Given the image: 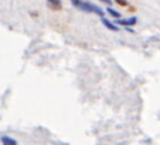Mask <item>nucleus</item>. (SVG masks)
I'll list each match as a JSON object with an SVG mask.
<instances>
[{"instance_id": "1", "label": "nucleus", "mask_w": 160, "mask_h": 145, "mask_svg": "<svg viewBox=\"0 0 160 145\" xmlns=\"http://www.w3.org/2000/svg\"><path fill=\"white\" fill-rule=\"evenodd\" d=\"M71 3H72L77 9L82 10V12H85V13H94V14L101 16V19L105 16L103 10L101 9L99 6H97V4L88 3V2H84V0H71Z\"/></svg>"}, {"instance_id": "2", "label": "nucleus", "mask_w": 160, "mask_h": 145, "mask_svg": "<svg viewBox=\"0 0 160 145\" xmlns=\"http://www.w3.org/2000/svg\"><path fill=\"white\" fill-rule=\"evenodd\" d=\"M138 23V19L133 16V17H129V19H118V24H121V26H126V27H129V26H135V24Z\"/></svg>"}, {"instance_id": "3", "label": "nucleus", "mask_w": 160, "mask_h": 145, "mask_svg": "<svg viewBox=\"0 0 160 145\" xmlns=\"http://www.w3.org/2000/svg\"><path fill=\"white\" fill-rule=\"evenodd\" d=\"M101 21H102V24L105 26V27H108L109 30H112V31H118L119 30L118 26H116V24H113V23H111V21H109L106 17H102V19H101Z\"/></svg>"}, {"instance_id": "4", "label": "nucleus", "mask_w": 160, "mask_h": 145, "mask_svg": "<svg viewBox=\"0 0 160 145\" xmlns=\"http://www.w3.org/2000/svg\"><path fill=\"white\" fill-rule=\"evenodd\" d=\"M2 144L3 145H17V142L14 141L13 138H10V137H2Z\"/></svg>"}, {"instance_id": "5", "label": "nucleus", "mask_w": 160, "mask_h": 145, "mask_svg": "<svg viewBox=\"0 0 160 145\" xmlns=\"http://www.w3.org/2000/svg\"><path fill=\"white\" fill-rule=\"evenodd\" d=\"M108 13H109L111 16H113L115 19H121V13L116 12V10H113V9H111V7L108 9Z\"/></svg>"}, {"instance_id": "6", "label": "nucleus", "mask_w": 160, "mask_h": 145, "mask_svg": "<svg viewBox=\"0 0 160 145\" xmlns=\"http://www.w3.org/2000/svg\"><path fill=\"white\" fill-rule=\"evenodd\" d=\"M47 2H50L51 4H55V6H57L58 9L61 7V0H47Z\"/></svg>"}, {"instance_id": "7", "label": "nucleus", "mask_w": 160, "mask_h": 145, "mask_svg": "<svg viewBox=\"0 0 160 145\" xmlns=\"http://www.w3.org/2000/svg\"><path fill=\"white\" fill-rule=\"evenodd\" d=\"M115 2H116V3L119 4V6H123V7L129 4V3H128V2H126V0H115Z\"/></svg>"}, {"instance_id": "8", "label": "nucleus", "mask_w": 160, "mask_h": 145, "mask_svg": "<svg viewBox=\"0 0 160 145\" xmlns=\"http://www.w3.org/2000/svg\"><path fill=\"white\" fill-rule=\"evenodd\" d=\"M101 2H103V3H106V4H111L112 3L111 0H101Z\"/></svg>"}]
</instances>
